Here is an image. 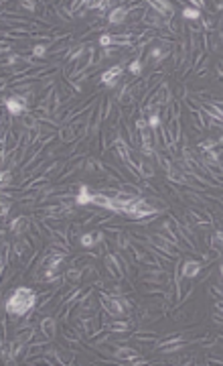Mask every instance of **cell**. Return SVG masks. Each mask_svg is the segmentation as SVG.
I'll return each mask as SVG.
<instances>
[{
    "mask_svg": "<svg viewBox=\"0 0 223 366\" xmlns=\"http://www.w3.org/2000/svg\"><path fill=\"white\" fill-rule=\"evenodd\" d=\"M37 305V295L33 289L29 287H16L10 297L4 303V311L8 313V318L13 321H18L20 318L30 316V311Z\"/></svg>",
    "mask_w": 223,
    "mask_h": 366,
    "instance_id": "obj_1",
    "label": "cell"
},
{
    "mask_svg": "<svg viewBox=\"0 0 223 366\" xmlns=\"http://www.w3.org/2000/svg\"><path fill=\"white\" fill-rule=\"evenodd\" d=\"M100 303L104 305V311L108 313V316L112 318V319H122V318H126L128 316V309L124 307V303H122V297L120 295H108V293H100Z\"/></svg>",
    "mask_w": 223,
    "mask_h": 366,
    "instance_id": "obj_2",
    "label": "cell"
},
{
    "mask_svg": "<svg viewBox=\"0 0 223 366\" xmlns=\"http://www.w3.org/2000/svg\"><path fill=\"white\" fill-rule=\"evenodd\" d=\"M29 106H30V104H29V100H27L25 94L15 92L10 98H4V108L8 110V114H10L13 118H20L23 114H27Z\"/></svg>",
    "mask_w": 223,
    "mask_h": 366,
    "instance_id": "obj_3",
    "label": "cell"
},
{
    "mask_svg": "<svg viewBox=\"0 0 223 366\" xmlns=\"http://www.w3.org/2000/svg\"><path fill=\"white\" fill-rule=\"evenodd\" d=\"M146 100L150 104H154V106H158V108L166 106L168 102H173V90H171V86H168L166 81H163L154 92H152V88L146 92Z\"/></svg>",
    "mask_w": 223,
    "mask_h": 366,
    "instance_id": "obj_4",
    "label": "cell"
},
{
    "mask_svg": "<svg viewBox=\"0 0 223 366\" xmlns=\"http://www.w3.org/2000/svg\"><path fill=\"white\" fill-rule=\"evenodd\" d=\"M104 263H105V269H108V273H110V277L114 281H124V275H126V271H128V267L122 263L120 256L105 255L104 256Z\"/></svg>",
    "mask_w": 223,
    "mask_h": 366,
    "instance_id": "obj_5",
    "label": "cell"
},
{
    "mask_svg": "<svg viewBox=\"0 0 223 366\" xmlns=\"http://www.w3.org/2000/svg\"><path fill=\"white\" fill-rule=\"evenodd\" d=\"M187 218L197 226H209L213 224V218H211V212L207 210H197V207H189L187 210Z\"/></svg>",
    "mask_w": 223,
    "mask_h": 366,
    "instance_id": "obj_6",
    "label": "cell"
},
{
    "mask_svg": "<svg viewBox=\"0 0 223 366\" xmlns=\"http://www.w3.org/2000/svg\"><path fill=\"white\" fill-rule=\"evenodd\" d=\"M201 269H203V263L201 260H193V258H185L183 263H180V275L185 279H195Z\"/></svg>",
    "mask_w": 223,
    "mask_h": 366,
    "instance_id": "obj_7",
    "label": "cell"
},
{
    "mask_svg": "<svg viewBox=\"0 0 223 366\" xmlns=\"http://www.w3.org/2000/svg\"><path fill=\"white\" fill-rule=\"evenodd\" d=\"M122 71H124V65L120 64V65H112L110 69H105L104 73H102V83L104 86H108V88H116L118 86V78L122 76Z\"/></svg>",
    "mask_w": 223,
    "mask_h": 366,
    "instance_id": "obj_8",
    "label": "cell"
},
{
    "mask_svg": "<svg viewBox=\"0 0 223 366\" xmlns=\"http://www.w3.org/2000/svg\"><path fill=\"white\" fill-rule=\"evenodd\" d=\"M104 238H105V234L102 232V230H91V232H83L79 236V244L83 248H93L98 242H102Z\"/></svg>",
    "mask_w": 223,
    "mask_h": 366,
    "instance_id": "obj_9",
    "label": "cell"
},
{
    "mask_svg": "<svg viewBox=\"0 0 223 366\" xmlns=\"http://www.w3.org/2000/svg\"><path fill=\"white\" fill-rule=\"evenodd\" d=\"M150 8L154 10V13H158L161 16H164V18H171V16H175V6L171 4V2H166V0H150Z\"/></svg>",
    "mask_w": 223,
    "mask_h": 366,
    "instance_id": "obj_10",
    "label": "cell"
},
{
    "mask_svg": "<svg viewBox=\"0 0 223 366\" xmlns=\"http://www.w3.org/2000/svg\"><path fill=\"white\" fill-rule=\"evenodd\" d=\"M108 25H122L128 20V8L126 6H114L110 13H108Z\"/></svg>",
    "mask_w": 223,
    "mask_h": 366,
    "instance_id": "obj_11",
    "label": "cell"
},
{
    "mask_svg": "<svg viewBox=\"0 0 223 366\" xmlns=\"http://www.w3.org/2000/svg\"><path fill=\"white\" fill-rule=\"evenodd\" d=\"M142 25L144 27H148V29H163V25H164V16H161L158 13H154V10L148 6V10H146V15H144V20H142Z\"/></svg>",
    "mask_w": 223,
    "mask_h": 366,
    "instance_id": "obj_12",
    "label": "cell"
},
{
    "mask_svg": "<svg viewBox=\"0 0 223 366\" xmlns=\"http://www.w3.org/2000/svg\"><path fill=\"white\" fill-rule=\"evenodd\" d=\"M39 328H41V332H43V336H45V340H53L57 336V319L55 318H43L41 319V323H39Z\"/></svg>",
    "mask_w": 223,
    "mask_h": 366,
    "instance_id": "obj_13",
    "label": "cell"
},
{
    "mask_svg": "<svg viewBox=\"0 0 223 366\" xmlns=\"http://www.w3.org/2000/svg\"><path fill=\"white\" fill-rule=\"evenodd\" d=\"M114 358L116 360H126V362H132L136 358H140V354H138L134 348H128V346H118L114 352Z\"/></svg>",
    "mask_w": 223,
    "mask_h": 366,
    "instance_id": "obj_14",
    "label": "cell"
},
{
    "mask_svg": "<svg viewBox=\"0 0 223 366\" xmlns=\"http://www.w3.org/2000/svg\"><path fill=\"white\" fill-rule=\"evenodd\" d=\"M91 200H93V191L89 190V185L81 183L77 193H75V204L77 206H88V204H91Z\"/></svg>",
    "mask_w": 223,
    "mask_h": 366,
    "instance_id": "obj_15",
    "label": "cell"
},
{
    "mask_svg": "<svg viewBox=\"0 0 223 366\" xmlns=\"http://www.w3.org/2000/svg\"><path fill=\"white\" fill-rule=\"evenodd\" d=\"M154 157H156V161H158V167H161V169L168 175L171 173L173 169H175V163H173V159L171 157H168L166 153H164V149H161V151H156L154 153Z\"/></svg>",
    "mask_w": 223,
    "mask_h": 366,
    "instance_id": "obj_16",
    "label": "cell"
},
{
    "mask_svg": "<svg viewBox=\"0 0 223 366\" xmlns=\"http://www.w3.org/2000/svg\"><path fill=\"white\" fill-rule=\"evenodd\" d=\"M86 171L95 173V175H108V167H105L100 159H86Z\"/></svg>",
    "mask_w": 223,
    "mask_h": 366,
    "instance_id": "obj_17",
    "label": "cell"
},
{
    "mask_svg": "<svg viewBox=\"0 0 223 366\" xmlns=\"http://www.w3.org/2000/svg\"><path fill=\"white\" fill-rule=\"evenodd\" d=\"M138 173H140V177L142 179H150V177H154V167H152V163H148V161H144V159H140V163H138Z\"/></svg>",
    "mask_w": 223,
    "mask_h": 366,
    "instance_id": "obj_18",
    "label": "cell"
},
{
    "mask_svg": "<svg viewBox=\"0 0 223 366\" xmlns=\"http://www.w3.org/2000/svg\"><path fill=\"white\" fill-rule=\"evenodd\" d=\"M83 271H86V269L71 267V269H67L63 275H65V281H69V283H79V281L83 279Z\"/></svg>",
    "mask_w": 223,
    "mask_h": 366,
    "instance_id": "obj_19",
    "label": "cell"
},
{
    "mask_svg": "<svg viewBox=\"0 0 223 366\" xmlns=\"http://www.w3.org/2000/svg\"><path fill=\"white\" fill-rule=\"evenodd\" d=\"M20 124H23L25 130H33V128H39V118L35 114H23L20 116Z\"/></svg>",
    "mask_w": 223,
    "mask_h": 366,
    "instance_id": "obj_20",
    "label": "cell"
},
{
    "mask_svg": "<svg viewBox=\"0 0 223 366\" xmlns=\"http://www.w3.org/2000/svg\"><path fill=\"white\" fill-rule=\"evenodd\" d=\"M91 204L93 206H100V207H104V210H110V204H112V200L108 195H104L102 191H93V200H91Z\"/></svg>",
    "mask_w": 223,
    "mask_h": 366,
    "instance_id": "obj_21",
    "label": "cell"
},
{
    "mask_svg": "<svg viewBox=\"0 0 223 366\" xmlns=\"http://www.w3.org/2000/svg\"><path fill=\"white\" fill-rule=\"evenodd\" d=\"M108 328H110V332H116V334H124V332H128V330H130V323L126 321V319H120V321H114V319H110Z\"/></svg>",
    "mask_w": 223,
    "mask_h": 366,
    "instance_id": "obj_22",
    "label": "cell"
},
{
    "mask_svg": "<svg viewBox=\"0 0 223 366\" xmlns=\"http://www.w3.org/2000/svg\"><path fill=\"white\" fill-rule=\"evenodd\" d=\"M183 18L189 20V23L201 20V10H197V8H193V6H187V8H183Z\"/></svg>",
    "mask_w": 223,
    "mask_h": 366,
    "instance_id": "obj_23",
    "label": "cell"
},
{
    "mask_svg": "<svg viewBox=\"0 0 223 366\" xmlns=\"http://www.w3.org/2000/svg\"><path fill=\"white\" fill-rule=\"evenodd\" d=\"M0 263H2L0 267H2V273H4V271H6V267L10 265V244L6 242V240L2 242V258H0Z\"/></svg>",
    "mask_w": 223,
    "mask_h": 366,
    "instance_id": "obj_24",
    "label": "cell"
},
{
    "mask_svg": "<svg viewBox=\"0 0 223 366\" xmlns=\"http://www.w3.org/2000/svg\"><path fill=\"white\" fill-rule=\"evenodd\" d=\"M146 120H148V127H150L152 130H158V128L163 127V116H161V112L150 114V116H148Z\"/></svg>",
    "mask_w": 223,
    "mask_h": 366,
    "instance_id": "obj_25",
    "label": "cell"
},
{
    "mask_svg": "<svg viewBox=\"0 0 223 366\" xmlns=\"http://www.w3.org/2000/svg\"><path fill=\"white\" fill-rule=\"evenodd\" d=\"M98 45L100 47H104V49H108V47H114V35L110 33H105V35H102L100 39H98Z\"/></svg>",
    "mask_w": 223,
    "mask_h": 366,
    "instance_id": "obj_26",
    "label": "cell"
},
{
    "mask_svg": "<svg viewBox=\"0 0 223 366\" xmlns=\"http://www.w3.org/2000/svg\"><path fill=\"white\" fill-rule=\"evenodd\" d=\"M219 256H221V250H219V248H215V246L207 248V253L203 255V258L207 260V263H211V260H217Z\"/></svg>",
    "mask_w": 223,
    "mask_h": 366,
    "instance_id": "obj_27",
    "label": "cell"
},
{
    "mask_svg": "<svg viewBox=\"0 0 223 366\" xmlns=\"http://www.w3.org/2000/svg\"><path fill=\"white\" fill-rule=\"evenodd\" d=\"M142 67H144L142 59H134L132 64L128 65V69H130V73H132V76H140V73H142Z\"/></svg>",
    "mask_w": 223,
    "mask_h": 366,
    "instance_id": "obj_28",
    "label": "cell"
},
{
    "mask_svg": "<svg viewBox=\"0 0 223 366\" xmlns=\"http://www.w3.org/2000/svg\"><path fill=\"white\" fill-rule=\"evenodd\" d=\"M136 340H140V342H150V344H156V342H158V336H156V334H136Z\"/></svg>",
    "mask_w": 223,
    "mask_h": 366,
    "instance_id": "obj_29",
    "label": "cell"
},
{
    "mask_svg": "<svg viewBox=\"0 0 223 366\" xmlns=\"http://www.w3.org/2000/svg\"><path fill=\"white\" fill-rule=\"evenodd\" d=\"M10 181H13V169H2V190H6Z\"/></svg>",
    "mask_w": 223,
    "mask_h": 366,
    "instance_id": "obj_30",
    "label": "cell"
},
{
    "mask_svg": "<svg viewBox=\"0 0 223 366\" xmlns=\"http://www.w3.org/2000/svg\"><path fill=\"white\" fill-rule=\"evenodd\" d=\"M47 53H49V49H47L45 45H35V47H33V57H39V59H41V57H45Z\"/></svg>",
    "mask_w": 223,
    "mask_h": 366,
    "instance_id": "obj_31",
    "label": "cell"
},
{
    "mask_svg": "<svg viewBox=\"0 0 223 366\" xmlns=\"http://www.w3.org/2000/svg\"><path fill=\"white\" fill-rule=\"evenodd\" d=\"M20 8L29 10V13H35V10H37V2H33V0H25V2H20Z\"/></svg>",
    "mask_w": 223,
    "mask_h": 366,
    "instance_id": "obj_32",
    "label": "cell"
},
{
    "mask_svg": "<svg viewBox=\"0 0 223 366\" xmlns=\"http://www.w3.org/2000/svg\"><path fill=\"white\" fill-rule=\"evenodd\" d=\"M193 8H197V10H203V8H207V2H203V0H193Z\"/></svg>",
    "mask_w": 223,
    "mask_h": 366,
    "instance_id": "obj_33",
    "label": "cell"
},
{
    "mask_svg": "<svg viewBox=\"0 0 223 366\" xmlns=\"http://www.w3.org/2000/svg\"><path fill=\"white\" fill-rule=\"evenodd\" d=\"M213 240H215V242H219V244L223 246V230H217V232L213 234Z\"/></svg>",
    "mask_w": 223,
    "mask_h": 366,
    "instance_id": "obj_34",
    "label": "cell"
},
{
    "mask_svg": "<svg viewBox=\"0 0 223 366\" xmlns=\"http://www.w3.org/2000/svg\"><path fill=\"white\" fill-rule=\"evenodd\" d=\"M215 311L221 313V318H223V301H217V303H215Z\"/></svg>",
    "mask_w": 223,
    "mask_h": 366,
    "instance_id": "obj_35",
    "label": "cell"
},
{
    "mask_svg": "<svg viewBox=\"0 0 223 366\" xmlns=\"http://www.w3.org/2000/svg\"><path fill=\"white\" fill-rule=\"evenodd\" d=\"M217 73H219V78H223V61L217 64Z\"/></svg>",
    "mask_w": 223,
    "mask_h": 366,
    "instance_id": "obj_36",
    "label": "cell"
},
{
    "mask_svg": "<svg viewBox=\"0 0 223 366\" xmlns=\"http://www.w3.org/2000/svg\"><path fill=\"white\" fill-rule=\"evenodd\" d=\"M221 281H223V265H221Z\"/></svg>",
    "mask_w": 223,
    "mask_h": 366,
    "instance_id": "obj_37",
    "label": "cell"
}]
</instances>
